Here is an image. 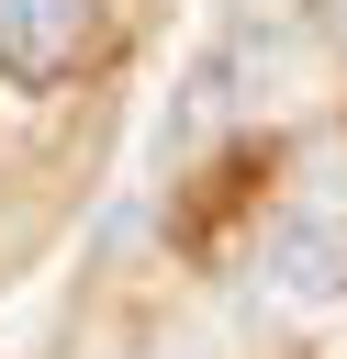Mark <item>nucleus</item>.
<instances>
[{
    "instance_id": "2",
    "label": "nucleus",
    "mask_w": 347,
    "mask_h": 359,
    "mask_svg": "<svg viewBox=\"0 0 347 359\" xmlns=\"http://www.w3.org/2000/svg\"><path fill=\"white\" fill-rule=\"evenodd\" d=\"M213 67L235 79V112L280 101V90L313 67V0H235L224 34H213Z\"/></svg>"
},
{
    "instance_id": "3",
    "label": "nucleus",
    "mask_w": 347,
    "mask_h": 359,
    "mask_svg": "<svg viewBox=\"0 0 347 359\" xmlns=\"http://www.w3.org/2000/svg\"><path fill=\"white\" fill-rule=\"evenodd\" d=\"M90 22H101V0H0V79L11 90L67 79V56L90 45Z\"/></svg>"
},
{
    "instance_id": "1",
    "label": "nucleus",
    "mask_w": 347,
    "mask_h": 359,
    "mask_svg": "<svg viewBox=\"0 0 347 359\" xmlns=\"http://www.w3.org/2000/svg\"><path fill=\"white\" fill-rule=\"evenodd\" d=\"M257 303L269 314H325V303H347V202H280L269 213V236H257Z\"/></svg>"
}]
</instances>
